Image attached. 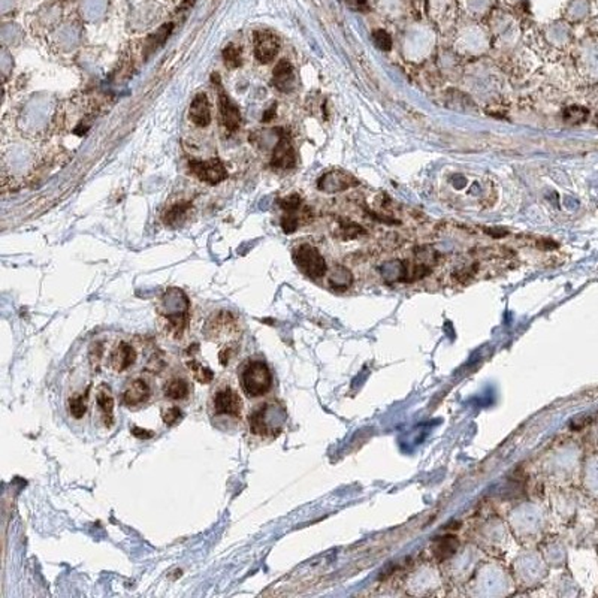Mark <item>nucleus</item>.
Instances as JSON below:
<instances>
[{
	"mask_svg": "<svg viewBox=\"0 0 598 598\" xmlns=\"http://www.w3.org/2000/svg\"><path fill=\"white\" fill-rule=\"evenodd\" d=\"M161 318L165 334L174 340H181L191 323V302L179 289H169L162 299Z\"/></svg>",
	"mask_w": 598,
	"mask_h": 598,
	"instance_id": "1",
	"label": "nucleus"
},
{
	"mask_svg": "<svg viewBox=\"0 0 598 598\" xmlns=\"http://www.w3.org/2000/svg\"><path fill=\"white\" fill-rule=\"evenodd\" d=\"M284 417L282 405L274 403L259 404L248 414V430L256 437L274 438L280 434Z\"/></svg>",
	"mask_w": 598,
	"mask_h": 598,
	"instance_id": "2",
	"label": "nucleus"
},
{
	"mask_svg": "<svg viewBox=\"0 0 598 598\" xmlns=\"http://www.w3.org/2000/svg\"><path fill=\"white\" fill-rule=\"evenodd\" d=\"M273 373L262 359H248L239 371V385L248 398L266 395L273 387Z\"/></svg>",
	"mask_w": 598,
	"mask_h": 598,
	"instance_id": "3",
	"label": "nucleus"
},
{
	"mask_svg": "<svg viewBox=\"0 0 598 598\" xmlns=\"http://www.w3.org/2000/svg\"><path fill=\"white\" fill-rule=\"evenodd\" d=\"M208 407L213 417H229L238 421L243 417L244 403L235 387L231 385H222L217 386L211 394Z\"/></svg>",
	"mask_w": 598,
	"mask_h": 598,
	"instance_id": "4",
	"label": "nucleus"
},
{
	"mask_svg": "<svg viewBox=\"0 0 598 598\" xmlns=\"http://www.w3.org/2000/svg\"><path fill=\"white\" fill-rule=\"evenodd\" d=\"M204 332L208 340L213 343H236L235 338L239 335V321L231 312L222 310L209 318L205 325Z\"/></svg>",
	"mask_w": 598,
	"mask_h": 598,
	"instance_id": "5",
	"label": "nucleus"
},
{
	"mask_svg": "<svg viewBox=\"0 0 598 598\" xmlns=\"http://www.w3.org/2000/svg\"><path fill=\"white\" fill-rule=\"evenodd\" d=\"M293 261L299 268V271L305 274L307 277L313 278V280L322 278L328 271L323 256L318 253L316 247L310 244L299 245L293 252Z\"/></svg>",
	"mask_w": 598,
	"mask_h": 598,
	"instance_id": "6",
	"label": "nucleus"
},
{
	"mask_svg": "<svg viewBox=\"0 0 598 598\" xmlns=\"http://www.w3.org/2000/svg\"><path fill=\"white\" fill-rule=\"evenodd\" d=\"M153 398V386L148 378L138 375L129 380L122 392V403L127 408H139L147 405Z\"/></svg>",
	"mask_w": 598,
	"mask_h": 598,
	"instance_id": "7",
	"label": "nucleus"
},
{
	"mask_svg": "<svg viewBox=\"0 0 598 598\" xmlns=\"http://www.w3.org/2000/svg\"><path fill=\"white\" fill-rule=\"evenodd\" d=\"M213 83L218 93V109H220L222 123L229 132H235L239 127V124H241V113H239V108L232 102V99L225 92L218 75L213 76Z\"/></svg>",
	"mask_w": 598,
	"mask_h": 598,
	"instance_id": "8",
	"label": "nucleus"
},
{
	"mask_svg": "<svg viewBox=\"0 0 598 598\" xmlns=\"http://www.w3.org/2000/svg\"><path fill=\"white\" fill-rule=\"evenodd\" d=\"M277 134H278V141L274 147L271 165L275 169H283V171H286V169L295 168L296 152L286 129H277Z\"/></svg>",
	"mask_w": 598,
	"mask_h": 598,
	"instance_id": "9",
	"label": "nucleus"
},
{
	"mask_svg": "<svg viewBox=\"0 0 598 598\" xmlns=\"http://www.w3.org/2000/svg\"><path fill=\"white\" fill-rule=\"evenodd\" d=\"M188 166H191V171L201 179V181L207 184L216 186L227 178V169L225 163L222 161H218V159H213V161H205V162L192 161L188 163Z\"/></svg>",
	"mask_w": 598,
	"mask_h": 598,
	"instance_id": "10",
	"label": "nucleus"
},
{
	"mask_svg": "<svg viewBox=\"0 0 598 598\" xmlns=\"http://www.w3.org/2000/svg\"><path fill=\"white\" fill-rule=\"evenodd\" d=\"M136 359H138L136 348L131 343L120 341L111 348V352L108 355V366L111 368L113 371L122 374V373H126L127 370H131V368L135 365Z\"/></svg>",
	"mask_w": 598,
	"mask_h": 598,
	"instance_id": "11",
	"label": "nucleus"
},
{
	"mask_svg": "<svg viewBox=\"0 0 598 598\" xmlns=\"http://www.w3.org/2000/svg\"><path fill=\"white\" fill-rule=\"evenodd\" d=\"M253 44L254 57L264 65L273 62L278 49H280L278 38L273 32H268V30H257V32H254Z\"/></svg>",
	"mask_w": 598,
	"mask_h": 598,
	"instance_id": "12",
	"label": "nucleus"
},
{
	"mask_svg": "<svg viewBox=\"0 0 598 598\" xmlns=\"http://www.w3.org/2000/svg\"><path fill=\"white\" fill-rule=\"evenodd\" d=\"M96 405L104 425L111 428L114 425V395L111 387L105 383L99 385L96 389Z\"/></svg>",
	"mask_w": 598,
	"mask_h": 598,
	"instance_id": "13",
	"label": "nucleus"
},
{
	"mask_svg": "<svg viewBox=\"0 0 598 598\" xmlns=\"http://www.w3.org/2000/svg\"><path fill=\"white\" fill-rule=\"evenodd\" d=\"M163 395L165 398L175 403L186 401L192 395L191 382L183 375H172L169 377L163 385Z\"/></svg>",
	"mask_w": 598,
	"mask_h": 598,
	"instance_id": "14",
	"label": "nucleus"
},
{
	"mask_svg": "<svg viewBox=\"0 0 598 598\" xmlns=\"http://www.w3.org/2000/svg\"><path fill=\"white\" fill-rule=\"evenodd\" d=\"M273 84L282 93H291L296 87V78L292 65L287 60H280L273 74Z\"/></svg>",
	"mask_w": 598,
	"mask_h": 598,
	"instance_id": "15",
	"label": "nucleus"
},
{
	"mask_svg": "<svg viewBox=\"0 0 598 598\" xmlns=\"http://www.w3.org/2000/svg\"><path fill=\"white\" fill-rule=\"evenodd\" d=\"M356 183L357 181L353 178L352 174H347L343 171H332L325 174L321 179H318V188L323 192H340V191H346V188Z\"/></svg>",
	"mask_w": 598,
	"mask_h": 598,
	"instance_id": "16",
	"label": "nucleus"
},
{
	"mask_svg": "<svg viewBox=\"0 0 598 598\" xmlns=\"http://www.w3.org/2000/svg\"><path fill=\"white\" fill-rule=\"evenodd\" d=\"M188 115H191L192 123L199 127H207L211 123V105L204 93H199L193 97Z\"/></svg>",
	"mask_w": 598,
	"mask_h": 598,
	"instance_id": "17",
	"label": "nucleus"
},
{
	"mask_svg": "<svg viewBox=\"0 0 598 598\" xmlns=\"http://www.w3.org/2000/svg\"><path fill=\"white\" fill-rule=\"evenodd\" d=\"M186 365H187L188 371H191V374L193 375V378H195V380H196L197 383H201V385H208V383H211V382L214 380V371L211 370V368L204 366V365H202L201 362H199L197 359H195L193 356L187 357Z\"/></svg>",
	"mask_w": 598,
	"mask_h": 598,
	"instance_id": "18",
	"label": "nucleus"
},
{
	"mask_svg": "<svg viewBox=\"0 0 598 598\" xmlns=\"http://www.w3.org/2000/svg\"><path fill=\"white\" fill-rule=\"evenodd\" d=\"M458 540L453 535H446V537H438L434 543V555L437 560H447L451 558L456 549H458Z\"/></svg>",
	"mask_w": 598,
	"mask_h": 598,
	"instance_id": "19",
	"label": "nucleus"
},
{
	"mask_svg": "<svg viewBox=\"0 0 598 598\" xmlns=\"http://www.w3.org/2000/svg\"><path fill=\"white\" fill-rule=\"evenodd\" d=\"M67 408L69 414H71L76 421L83 419L88 410V391L75 394L67 400Z\"/></svg>",
	"mask_w": 598,
	"mask_h": 598,
	"instance_id": "20",
	"label": "nucleus"
},
{
	"mask_svg": "<svg viewBox=\"0 0 598 598\" xmlns=\"http://www.w3.org/2000/svg\"><path fill=\"white\" fill-rule=\"evenodd\" d=\"M188 209H191V205L188 204L174 205L171 209H169V211H166L165 223L169 226H178L179 223H183L187 213H188Z\"/></svg>",
	"mask_w": 598,
	"mask_h": 598,
	"instance_id": "21",
	"label": "nucleus"
},
{
	"mask_svg": "<svg viewBox=\"0 0 598 598\" xmlns=\"http://www.w3.org/2000/svg\"><path fill=\"white\" fill-rule=\"evenodd\" d=\"M183 412H181V408H179L178 405H174V404H171V405H163L162 407V419H163V423L166 425V426H169V428H172V426H175L178 422H181V419H183Z\"/></svg>",
	"mask_w": 598,
	"mask_h": 598,
	"instance_id": "22",
	"label": "nucleus"
},
{
	"mask_svg": "<svg viewBox=\"0 0 598 598\" xmlns=\"http://www.w3.org/2000/svg\"><path fill=\"white\" fill-rule=\"evenodd\" d=\"M588 118V109L583 106H570L564 111V122L567 124H581Z\"/></svg>",
	"mask_w": 598,
	"mask_h": 598,
	"instance_id": "23",
	"label": "nucleus"
},
{
	"mask_svg": "<svg viewBox=\"0 0 598 598\" xmlns=\"http://www.w3.org/2000/svg\"><path fill=\"white\" fill-rule=\"evenodd\" d=\"M223 58H225V63L229 67L235 69V67H238L239 65H241V49H239L235 45H229L227 48H225Z\"/></svg>",
	"mask_w": 598,
	"mask_h": 598,
	"instance_id": "24",
	"label": "nucleus"
},
{
	"mask_svg": "<svg viewBox=\"0 0 598 598\" xmlns=\"http://www.w3.org/2000/svg\"><path fill=\"white\" fill-rule=\"evenodd\" d=\"M236 355H238V343L226 344L220 348V352H218V362H220L223 366L231 365Z\"/></svg>",
	"mask_w": 598,
	"mask_h": 598,
	"instance_id": "25",
	"label": "nucleus"
},
{
	"mask_svg": "<svg viewBox=\"0 0 598 598\" xmlns=\"http://www.w3.org/2000/svg\"><path fill=\"white\" fill-rule=\"evenodd\" d=\"M373 41L375 47L382 51H389L392 48V38L386 30H374L373 33Z\"/></svg>",
	"mask_w": 598,
	"mask_h": 598,
	"instance_id": "26",
	"label": "nucleus"
},
{
	"mask_svg": "<svg viewBox=\"0 0 598 598\" xmlns=\"http://www.w3.org/2000/svg\"><path fill=\"white\" fill-rule=\"evenodd\" d=\"M131 431H132V434L135 435V437H138V438H152L154 434L152 433V431H148V430H141V428H136V426H132L131 428Z\"/></svg>",
	"mask_w": 598,
	"mask_h": 598,
	"instance_id": "27",
	"label": "nucleus"
},
{
	"mask_svg": "<svg viewBox=\"0 0 598 598\" xmlns=\"http://www.w3.org/2000/svg\"><path fill=\"white\" fill-rule=\"evenodd\" d=\"M348 6L353 9H365L366 8V0H346Z\"/></svg>",
	"mask_w": 598,
	"mask_h": 598,
	"instance_id": "28",
	"label": "nucleus"
}]
</instances>
